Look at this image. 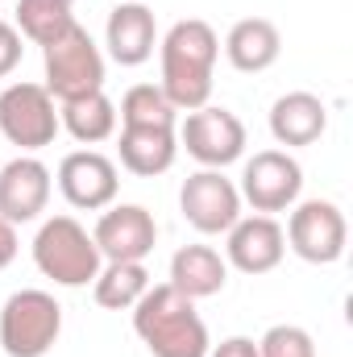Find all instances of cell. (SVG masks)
I'll list each match as a JSON object with an SVG mask.
<instances>
[{
	"label": "cell",
	"instance_id": "cell-13",
	"mask_svg": "<svg viewBox=\"0 0 353 357\" xmlns=\"http://www.w3.org/2000/svg\"><path fill=\"white\" fill-rule=\"evenodd\" d=\"M50 167L33 154H17L13 162L0 167V216L8 225H29L46 212L50 204Z\"/></svg>",
	"mask_w": 353,
	"mask_h": 357
},
{
	"label": "cell",
	"instance_id": "cell-17",
	"mask_svg": "<svg viewBox=\"0 0 353 357\" xmlns=\"http://www.w3.org/2000/svg\"><path fill=\"white\" fill-rule=\"evenodd\" d=\"M324 129H329V108L312 91H287L270 108V137L287 150L316 146L324 137Z\"/></svg>",
	"mask_w": 353,
	"mask_h": 357
},
{
	"label": "cell",
	"instance_id": "cell-9",
	"mask_svg": "<svg viewBox=\"0 0 353 357\" xmlns=\"http://www.w3.org/2000/svg\"><path fill=\"white\" fill-rule=\"evenodd\" d=\"M179 212L183 220L204 233V237H220L241 220V191L233 178H225V171H195L183 178L179 187Z\"/></svg>",
	"mask_w": 353,
	"mask_h": 357
},
{
	"label": "cell",
	"instance_id": "cell-22",
	"mask_svg": "<svg viewBox=\"0 0 353 357\" xmlns=\"http://www.w3.org/2000/svg\"><path fill=\"white\" fill-rule=\"evenodd\" d=\"M75 25V13L67 0H17V33L33 46L59 42Z\"/></svg>",
	"mask_w": 353,
	"mask_h": 357
},
{
	"label": "cell",
	"instance_id": "cell-7",
	"mask_svg": "<svg viewBox=\"0 0 353 357\" xmlns=\"http://www.w3.org/2000/svg\"><path fill=\"white\" fill-rule=\"evenodd\" d=\"M283 237H287V250H295L303 262L333 266L345 254L350 225H345V212L333 199H303V204L291 208Z\"/></svg>",
	"mask_w": 353,
	"mask_h": 357
},
{
	"label": "cell",
	"instance_id": "cell-21",
	"mask_svg": "<svg viewBox=\"0 0 353 357\" xmlns=\"http://www.w3.org/2000/svg\"><path fill=\"white\" fill-rule=\"evenodd\" d=\"M146 291H150L146 262H104L91 282V295L104 312H129Z\"/></svg>",
	"mask_w": 353,
	"mask_h": 357
},
{
	"label": "cell",
	"instance_id": "cell-15",
	"mask_svg": "<svg viewBox=\"0 0 353 357\" xmlns=\"http://www.w3.org/2000/svg\"><path fill=\"white\" fill-rule=\"evenodd\" d=\"M104 46H108V54H112L121 67H142V63H150V54H154V46H158L154 13H150L142 0H121V4L108 13Z\"/></svg>",
	"mask_w": 353,
	"mask_h": 357
},
{
	"label": "cell",
	"instance_id": "cell-24",
	"mask_svg": "<svg viewBox=\"0 0 353 357\" xmlns=\"http://www.w3.org/2000/svg\"><path fill=\"white\" fill-rule=\"evenodd\" d=\"M258 357H316V341L299 324H274L258 341Z\"/></svg>",
	"mask_w": 353,
	"mask_h": 357
},
{
	"label": "cell",
	"instance_id": "cell-8",
	"mask_svg": "<svg viewBox=\"0 0 353 357\" xmlns=\"http://www.w3.org/2000/svg\"><path fill=\"white\" fill-rule=\"evenodd\" d=\"M175 133H179V146H187V154L208 171H225L246 154L241 116L229 112V108H216V104H204V108L187 112V121Z\"/></svg>",
	"mask_w": 353,
	"mask_h": 357
},
{
	"label": "cell",
	"instance_id": "cell-12",
	"mask_svg": "<svg viewBox=\"0 0 353 357\" xmlns=\"http://www.w3.org/2000/svg\"><path fill=\"white\" fill-rule=\"evenodd\" d=\"M59 191L80 212H104L121 191L117 162L100 150H75L59 162Z\"/></svg>",
	"mask_w": 353,
	"mask_h": 357
},
{
	"label": "cell",
	"instance_id": "cell-25",
	"mask_svg": "<svg viewBox=\"0 0 353 357\" xmlns=\"http://www.w3.org/2000/svg\"><path fill=\"white\" fill-rule=\"evenodd\" d=\"M21 50H25V46H21V33H17V25L0 21V79L17 71V63H21Z\"/></svg>",
	"mask_w": 353,
	"mask_h": 357
},
{
	"label": "cell",
	"instance_id": "cell-3",
	"mask_svg": "<svg viewBox=\"0 0 353 357\" xmlns=\"http://www.w3.org/2000/svg\"><path fill=\"white\" fill-rule=\"evenodd\" d=\"M33 266L59 287H88L96 282L104 258L75 216H50L33 237Z\"/></svg>",
	"mask_w": 353,
	"mask_h": 357
},
{
	"label": "cell",
	"instance_id": "cell-10",
	"mask_svg": "<svg viewBox=\"0 0 353 357\" xmlns=\"http://www.w3.org/2000/svg\"><path fill=\"white\" fill-rule=\"evenodd\" d=\"M241 204H250L254 212L274 216L299 204L303 191V167L287 154V150H258L246 171H241Z\"/></svg>",
	"mask_w": 353,
	"mask_h": 357
},
{
	"label": "cell",
	"instance_id": "cell-14",
	"mask_svg": "<svg viewBox=\"0 0 353 357\" xmlns=\"http://www.w3.org/2000/svg\"><path fill=\"white\" fill-rule=\"evenodd\" d=\"M225 262L241 274H270V270L283 262L287 254V237H283V225L274 216H241L229 233H225Z\"/></svg>",
	"mask_w": 353,
	"mask_h": 357
},
{
	"label": "cell",
	"instance_id": "cell-20",
	"mask_svg": "<svg viewBox=\"0 0 353 357\" xmlns=\"http://www.w3.org/2000/svg\"><path fill=\"white\" fill-rule=\"evenodd\" d=\"M59 125L80 142V146H96V142H108L117 133V104L104 96V91H91L80 100H67L59 108Z\"/></svg>",
	"mask_w": 353,
	"mask_h": 357
},
{
	"label": "cell",
	"instance_id": "cell-6",
	"mask_svg": "<svg viewBox=\"0 0 353 357\" xmlns=\"http://www.w3.org/2000/svg\"><path fill=\"white\" fill-rule=\"evenodd\" d=\"M59 108L42 84H8L0 91V133L21 154H33L59 137Z\"/></svg>",
	"mask_w": 353,
	"mask_h": 357
},
{
	"label": "cell",
	"instance_id": "cell-18",
	"mask_svg": "<svg viewBox=\"0 0 353 357\" xmlns=\"http://www.w3.org/2000/svg\"><path fill=\"white\" fill-rule=\"evenodd\" d=\"M278 54H283V33H278V25L266 21V17H246V21H237V25L229 29V38H225V59H229V67L241 71V75H262V71H270V67L278 63Z\"/></svg>",
	"mask_w": 353,
	"mask_h": 357
},
{
	"label": "cell",
	"instance_id": "cell-28",
	"mask_svg": "<svg viewBox=\"0 0 353 357\" xmlns=\"http://www.w3.org/2000/svg\"><path fill=\"white\" fill-rule=\"evenodd\" d=\"M67 4H75V0H67Z\"/></svg>",
	"mask_w": 353,
	"mask_h": 357
},
{
	"label": "cell",
	"instance_id": "cell-5",
	"mask_svg": "<svg viewBox=\"0 0 353 357\" xmlns=\"http://www.w3.org/2000/svg\"><path fill=\"white\" fill-rule=\"evenodd\" d=\"M42 67H46V84L59 104L67 100H80L91 91H104V54L100 46L91 42V33L75 21L59 42L42 46Z\"/></svg>",
	"mask_w": 353,
	"mask_h": 357
},
{
	"label": "cell",
	"instance_id": "cell-16",
	"mask_svg": "<svg viewBox=\"0 0 353 357\" xmlns=\"http://www.w3.org/2000/svg\"><path fill=\"white\" fill-rule=\"evenodd\" d=\"M117 158L129 175L154 178L167 175L179 158V133L167 125H121L117 137Z\"/></svg>",
	"mask_w": 353,
	"mask_h": 357
},
{
	"label": "cell",
	"instance_id": "cell-1",
	"mask_svg": "<svg viewBox=\"0 0 353 357\" xmlns=\"http://www.w3.org/2000/svg\"><path fill=\"white\" fill-rule=\"evenodd\" d=\"M163 59V84L167 100L175 104L179 112H195L212 100V67L220 59V38L208 21L187 17L175 21L158 46Z\"/></svg>",
	"mask_w": 353,
	"mask_h": 357
},
{
	"label": "cell",
	"instance_id": "cell-11",
	"mask_svg": "<svg viewBox=\"0 0 353 357\" xmlns=\"http://www.w3.org/2000/svg\"><path fill=\"white\" fill-rule=\"evenodd\" d=\"M104 262H146L158 241V225L142 204H108L91 229Z\"/></svg>",
	"mask_w": 353,
	"mask_h": 357
},
{
	"label": "cell",
	"instance_id": "cell-26",
	"mask_svg": "<svg viewBox=\"0 0 353 357\" xmlns=\"http://www.w3.org/2000/svg\"><path fill=\"white\" fill-rule=\"evenodd\" d=\"M208 357H258V341L250 337H225L220 345H212Z\"/></svg>",
	"mask_w": 353,
	"mask_h": 357
},
{
	"label": "cell",
	"instance_id": "cell-4",
	"mask_svg": "<svg viewBox=\"0 0 353 357\" xmlns=\"http://www.w3.org/2000/svg\"><path fill=\"white\" fill-rule=\"evenodd\" d=\"M63 333V307L50 291L25 287L0 307V345L8 357H46Z\"/></svg>",
	"mask_w": 353,
	"mask_h": 357
},
{
	"label": "cell",
	"instance_id": "cell-2",
	"mask_svg": "<svg viewBox=\"0 0 353 357\" xmlns=\"http://www.w3.org/2000/svg\"><path fill=\"white\" fill-rule=\"evenodd\" d=\"M133 333L154 357H208V324L171 282H150V291L133 303Z\"/></svg>",
	"mask_w": 353,
	"mask_h": 357
},
{
	"label": "cell",
	"instance_id": "cell-27",
	"mask_svg": "<svg viewBox=\"0 0 353 357\" xmlns=\"http://www.w3.org/2000/svg\"><path fill=\"white\" fill-rule=\"evenodd\" d=\"M17 225H8L4 216H0V270L4 266H13V258H17Z\"/></svg>",
	"mask_w": 353,
	"mask_h": 357
},
{
	"label": "cell",
	"instance_id": "cell-19",
	"mask_svg": "<svg viewBox=\"0 0 353 357\" xmlns=\"http://www.w3.org/2000/svg\"><path fill=\"white\" fill-rule=\"evenodd\" d=\"M229 282V262L212 245H183L171 258V287L187 299H212Z\"/></svg>",
	"mask_w": 353,
	"mask_h": 357
},
{
	"label": "cell",
	"instance_id": "cell-23",
	"mask_svg": "<svg viewBox=\"0 0 353 357\" xmlns=\"http://www.w3.org/2000/svg\"><path fill=\"white\" fill-rule=\"evenodd\" d=\"M117 121L121 125H167V129H175L179 108L167 100V91L158 88V84H133L121 96Z\"/></svg>",
	"mask_w": 353,
	"mask_h": 357
}]
</instances>
